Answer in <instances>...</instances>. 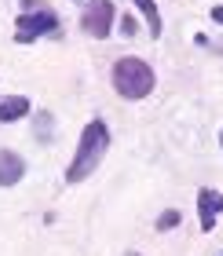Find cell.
Masks as SVG:
<instances>
[{
  "label": "cell",
  "instance_id": "obj_1",
  "mask_svg": "<svg viewBox=\"0 0 223 256\" xmlns=\"http://www.w3.org/2000/svg\"><path fill=\"white\" fill-rule=\"evenodd\" d=\"M106 150H110V128H106V121H99V118L88 121L84 128H80L77 150H74V158H70V165H66V183H84L92 172L102 165Z\"/></svg>",
  "mask_w": 223,
  "mask_h": 256
},
{
  "label": "cell",
  "instance_id": "obj_2",
  "mask_svg": "<svg viewBox=\"0 0 223 256\" xmlns=\"http://www.w3.org/2000/svg\"><path fill=\"white\" fill-rule=\"evenodd\" d=\"M110 80H114V92H117V96H121V99H132V102L146 99L150 92H154V84H158L150 62H146V59H136V55H121V59L114 62Z\"/></svg>",
  "mask_w": 223,
  "mask_h": 256
},
{
  "label": "cell",
  "instance_id": "obj_3",
  "mask_svg": "<svg viewBox=\"0 0 223 256\" xmlns=\"http://www.w3.org/2000/svg\"><path fill=\"white\" fill-rule=\"evenodd\" d=\"M58 30H62V22H58V15L52 8H26L15 22V37L22 44H30L37 37H55Z\"/></svg>",
  "mask_w": 223,
  "mask_h": 256
},
{
  "label": "cell",
  "instance_id": "obj_4",
  "mask_svg": "<svg viewBox=\"0 0 223 256\" xmlns=\"http://www.w3.org/2000/svg\"><path fill=\"white\" fill-rule=\"evenodd\" d=\"M114 18H117L114 0H88V4H84V15H80V30H84L88 37L102 40V37H110Z\"/></svg>",
  "mask_w": 223,
  "mask_h": 256
},
{
  "label": "cell",
  "instance_id": "obj_5",
  "mask_svg": "<svg viewBox=\"0 0 223 256\" xmlns=\"http://www.w3.org/2000/svg\"><path fill=\"white\" fill-rule=\"evenodd\" d=\"M223 216V194L212 190V187H202L198 190V224H202V230L208 234V230H216V220Z\"/></svg>",
  "mask_w": 223,
  "mask_h": 256
},
{
  "label": "cell",
  "instance_id": "obj_6",
  "mask_svg": "<svg viewBox=\"0 0 223 256\" xmlns=\"http://www.w3.org/2000/svg\"><path fill=\"white\" fill-rule=\"evenodd\" d=\"M22 180H26V158L4 146V150H0V190L18 187Z\"/></svg>",
  "mask_w": 223,
  "mask_h": 256
},
{
  "label": "cell",
  "instance_id": "obj_7",
  "mask_svg": "<svg viewBox=\"0 0 223 256\" xmlns=\"http://www.w3.org/2000/svg\"><path fill=\"white\" fill-rule=\"evenodd\" d=\"M30 114V99L26 96H0V124L22 121Z\"/></svg>",
  "mask_w": 223,
  "mask_h": 256
},
{
  "label": "cell",
  "instance_id": "obj_8",
  "mask_svg": "<svg viewBox=\"0 0 223 256\" xmlns=\"http://www.w3.org/2000/svg\"><path fill=\"white\" fill-rule=\"evenodd\" d=\"M132 4L139 8V15L146 18L150 37H161V33H165V22H161V11H158V4H154V0H132Z\"/></svg>",
  "mask_w": 223,
  "mask_h": 256
},
{
  "label": "cell",
  "instance_id": "obj_9",
  "mask_svg": "<svg viewBox=\"0 0 223 256\" xmlns=\"http://www.w3.org/2000/svg\"><path fill=\"white\" fill-rule=\"evenodd\" d=\"M180 208H165V212H161L158 216V230H176V227H180Z\"/></svg>",
  "mask_w": 223,
  "mask_h": 256
},
{
  "label": "cell",
  "instance_id": "obj_10",
  "mask_svg": "<svg viewBox=\"0 0 223 256\" xmlns=\"http://www.w3.org/2000/svg\"><path fill=\"white\" fill-rule=\"evenodd\" d=\"M121 33H124V37H136V33H139V22H136L132 15H124V18H121Z\"/></svg>",
  "mask_w": 223,
  "mask_h": 256
},
{
  "label": "cell",
  "instance_id": "obj_11",
  "mask_svg": "<svg viewBox=\"0 0 223 256\" xmlns=\"http://www.w3.org/2000/svg\"><path fill=\"white\" fill-rule=\"evenodd\" d=\"M208 15H212V22H220V26H223V4H216L212 11H208Z\"/></svg>",
  "mask_w": 223,
  "mask_h": 256
},
{
  "label": "cell",
  "instance_id": "obj_12",
  "mask_svg": "<svg viewBox=\"0 0 223 256\" xmlns=\"http://www.w3.org/2000/svg\"><path fill=\"white\" fill-rule=\"evenodd\" d=\"M220 146H223V128H220Z\"/></svg>",
  "mask_w": 223,
  "mask_h": 256
},
{
  "label": "cell",
  "instance_id": "obj_13",
  "mask_svg": "<svg viewBox=\"0 0 223 256\" xmlns=\"http://www.w3.org/2000/svg\"><path fill=\"white\" fill-rule=\"evenodd\" d=\"M124 256H143V252H124Z\"/></svg>",
  "mask_w": 223,
  "mask_h": 256
},
{
  "label": "cell",
  "instance_id": "obj_14",
  "mask_svg": "<svg viewBox=\"0 0 223 256\" xmlns=\"http://www.w3.org/2000/svg\"><path fill=\"white\" fill-rule=\"evenodd\" d=\"M220 256H223V252H220Z\"/></svg>",
  "mask_w": 223,
  "mask_h": 256
}]
</instances>
